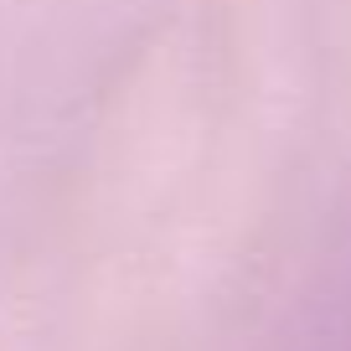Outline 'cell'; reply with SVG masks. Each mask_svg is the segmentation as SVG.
<instances>
[{"mask_svg": "<svg viewBox=\"0 0 351 351\" xmlns=\"http://www.w3.org/2000/svg\"><path fill=\"white\" fill-rule=\"evenodd\" d=\"M326 351H351V315L336 326V336H330V346H326Z\"/></svg>", "mask_w": 351, "mask_h": 351, "instance_id": "1", "label": "cell"}]
</instances>
